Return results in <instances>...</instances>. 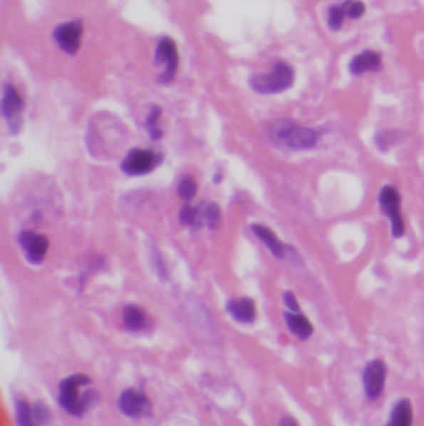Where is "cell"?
<instances>
[{
    "label": "cell",
    "mask_w": 424,
    "mask_h": 426,
    "mask_svg": "<svg viewBox=\"0 0 424 426\" xmlns=\"http://www.w3.org/2000/svg\"><path fill=\"white\" fill-rule=\"evenodd\" d=\"M33 418L40 426H47L50 423V412L43 402H38L37 407L33 408Z\"/></svg>",
    "instance_id": "d4e9b609"
},
{
    "label": "cell",
    "mask_w": 424,
    "mask_h": 426,
    "mask_svg": "<svg viewBox=\"0 0 424 426\" xmlns=\"http://www.w3.org/2000/svg\"><path fill=\"white\" fill-rule=\"evenodd\" d=\"M227 314L232 317L234 320L242 323V325H249L257 317V309H255V302L249 297H239V299H231L226 304Z\"/></svg>",
    "instance_id": "7c38bea8"
},
{
    "label": "cell",
    "mask_w": 424,
    "mask_h": 426,
    "mask_svg": "<svg viewBox=\"0 0 424 426\" xmlns=\"http://www.w3.org/2000/svg\"><path fill=\"white\" fill-rule=\"evenodd\" d=\"M180 219L182 225L191 229H199L204 224V213L199 211V208H192V206H184L180 213Z\"/></svg>",
    "instance_id": "d6986e66"
},
{
    "label": "cell",
    "mask_w": 424,
    "mask_h": 426,
    "mask_svg": "<svg viewBox=\"0 0 424 426\" xmlns=\"http://www.w3.org/2000/svg\"><path fill=\"white\" fill-rule=\"evenodd\" d=\"M19 244L24 250L25 259L35 265L43 263L50 245L48 239L43 234H37L33 230H22L19 235Z\"/></svg>",
    "instance_id": "30bf717a"
},
{
    "label": "cell",
    "mask_w": 424,
    "mask_h": 426,
    "mask_svg": "<svg viewBox=\"0 0 424 426\" xmlns=\"http://www.w3.org/2000/svg\"><path fill=\"white\" fill-rule=\"evenodd\" d=\"M123 323L131 332L143 330L146 327L145 312L138 305H126L125 310H123Z\"/></svg>",
    "instance_id": "2e32d148"
},
{
    "label": "cell",
    "mask_w": 424,
    "mask_h": 426,
    "mask_svg": "<svg viewBox=\"0 0 424 426\" xmlns=\"http://www.w3.org/2000/svg\"><path fill=\"white\" fill-rule=\"evenodd\" d=\"M270 138L275 145L294 151L311 150L316 145V133L311 128L290 120H277L270 128Z\"/></svg>",
    "instance_id": "7a4b0ae2"
},
{
    "label": "cell",
    "mask_w": 424,
    "mask_h": 426,
    "mask_svg": "<svg viewBox=\"0 0 424 426\" xmlns=\"http://www.w3.org/2000/svg\"><path fill=\"white\" fill-rule=\"evenodd\" d=\"M15 415H17L19 426H37V422L33 418V410L29 407V403L25 400H17V403H15Z\"/></svg>",
    "instance_id": "ffe728a7"
},
{
    "label": "cell",
    "mask_w": 424,
    "mask_h": 426,
    "mask_svg": "<svg viewBox=\"0 0 424 426\" xmlns=\"http://www.w3.org/2000/svg\"><path fill=\"white\" fill-rule=\"evenodd\" d=\"M378 203H380L383 214L390 219L391 234L395 235V238H401V235L405 234V220H403V215H401L400 193H398L396 188L393 186L381 188L380 196H378Z\"/></svg>",
    "instance_id": "5b68a950"
},
{
    "label": "cell",
    "mask_w": 424,
    "mask_h": 426,
    "mask_svg": "<svg viewBox=\"0 0 424 426\" xmlns=\"http://www.w3.org/2000/svg\"><path fill=\"white\" fill-rule=\"evenodd\" d=\"M350 73L353 76H360L363 73H373V71L381 70V55L373 52V50H365L351 59L348 65Z\"/></svg>",
    "instance_id": "4fadbf2b"
},
{
    "label": "cell",
    "mask_w": 424,
    "mask_h": 426,
    "mask_svg": "<svg viewBox=\"0 0 424 426\" xmlns=\"http://www.w3.org/2000/svg\"><path fill=\"white\" fill-rule=\"evenodd\" d=\"M197 193V184L191 176H184L177 184V194L184 201H191Z\"/></svg>",
    "instance_id": "44dd1931"
},
{
    "label": "cell",
    "mask_w": 424,
    "mask_h": 426,
    "mask_svg": "<svg viewBox=\"0 0 424 426\" xmlns=\"http://www.w3.org/2000/svg\"><path fill=\"white\" fill-rule=\"evenodd\" d=\"M160 120H161V108L151 106V110H150V113H148V116L145 120V128H146L148 135H150L151 140H155V141L160 140V138L162 136Z\"/></svg>",
    "instance_id": "ac0fdd59"
},
{
    "label": "cell",
    "mask_w": 424,
    "mask_h": 426,
    "mask_svg": "<svg viewBox=\"0 0 424 426\" xmlns=\"http://www.w3.org/2000/svg\"><path fill=\"white\" fill-rule=\"evenodd\" d=\"M345 10L341 5H333V7H330L329 10V27L331 30H340L341 25H343V20H345Z\"/></svg>",
    "instance_id": "cb8c5ba5"
},
{
    "label": "cell",
    "mask_w": 424,
    "mask_h": 426,
    "mask_svg": "<svg viewBox=\"0 0 424 426\" xmlns=\"http://www.w3.org/2000/svg\"><path fill=\"white\" fill-rule=\"evenodd\" d=\"M295 81V71L285 61H274L269 73L254 75L249 80L250 88L260 95H277L287 91Z\"/></svg>",
    "instance_id": "3957f363"
},
{
    "label": "cell",
    "mask_w": 424,
    "mask_h": 426,
    "mask_svg": "<svg viewBox=\"0 0 424 426\" xmlns=\"http://www.w3.org/2000/svg\"><path fill=\"white\" fill-rule=\"evenodd\" d=\"M284 302H285V305H287L289 312H300V305H299V302H297V299H295V295L292 294V292H285Z\"/></svg>",
    "instance_id": "484cf974"
},
{
    "label": "cell",
    "mask_w": 424,
    "mask_h": 426,
    "mask_svg": "<svg viewBox=\"0 0 424 426\" xmlns=\"http://www.w3.org/2000/svg\"><path fill=\"white\" fill-rule=\"evenodd\" d=\"M155 61L162 65V73L160 75L161 83H171L175 80L177 66H180V54H177L176 44L171 39L162 37L155 49Z\"/></svg>",
    "instance_id": "8992f818"
},
{
    "label": "cell",
    "mask_w": 424,
    "mask_h": 426,
    "mask_svg": "<svg viewBox=\"0 0 424 426\" xmlns=\"http://www.w3.org/2000/svg\"><path fill=\"white\" fill-rule=\"evenodd\" d=\"M279 426H299V423L295 422V418H292V417H284L279 422Z\"/></svg>",
    "instance_id": "4316f807"
},
{
    "label": "cell",
    "mask_w": 424,
    "mask_h": 426,
    "mask_svg": "<svg viewBox=\"0 0 424 426\" xmlns=\"http://www.w3.org/2000/svg\"><path fill=\"white\" fill-rule=\"evenodd\" d=\"M250 230H252L255 238H257L260 243H262L265 248H267L275 259H284L285 253H287V248L280 240L277 235L274 234V230L265 228L262 224H252L250 225Z\"/></svg>",
    "instance_id": "5bb4252c"
},
{
    "label": "cell",
    "mask_w": 424,
    "mask_h": 426,
    "mask_svg": "<svg viewBox=\"0 0 424 426\" xmlns=\"http://www.w3.org/2000/svg\"><path fill=\"white\" fill-rule=\"evenodd\" d=\"M386 382V367L380 360L370 362L363 372V387L368 398L376 400L383 393Z\"/></svg>",
    "instance_id": "8fae6325"
},
{
    "label": "cell",
    "mask_w": 424,
    "mask_h": 426,
    "mask_svg": "<svg viewBox=\"0 0 424 426\" xmlns=\"http://www.w3.org/2000/svg\"><path fill=\"white\" fill-rule=\"evenodd\" d=\"M341 7H343L346 17L351 20L361 19L366 12L365 4L360 2V0H345V2L341 4Z\"/></svg>",
    "instance_id": "7402d4cb"
},
{
    "label": "cell",
    "mask_w": 424,
    "mask_h": 426,
    "mask_svg": "<svg viewBox=\"0 0 424 426\" xmlns=\"http://www.w3.org/2000/svg\"><path fill=\"white\" fill-rule=\"evenodd\" d=\"M284 319L289 332L292 333L294 337H297L299 340H309L311 333H314V325H311V322L306 319L305 315L300 314V312H285Z\"/></svg>",
    "instance_id": "9a60e30c"
},
{
    "label": "cell",
    "mask_w": 424,
    "mask_h": 426,
    "mask_svg": "<svg viewBox=\"0 0 424 426\" xmlns=\"http://www.w3.org/2000/svg\"><path fill=\"white\" fill-rule=\"evenodd\" d=\"M118 410L126 418H141L150 417L152 412V405L151 400L145 393L128 388L120 395Z\"/></svg>",
    "instance_id": "ba28073f"
},
{
    "label": "cell",
    "mask_w": 424,
    "mask_h": 426,
    "mask_svg": "<svg viewBox=\"0 0 424 426\" xmlns=\"http://www.w3.org/2000/svg\"><path fill=\"white\" fill-rule=\"evenodd\" d=\"M98 393L95 392L93 383L88 375L75 373L66 377L58 387V403L60 407L70 413L71 417H83L93 407Z\"/></svg>",
    "instance_id": "6da1fadb"
},
{
    "label": "cell",
    "mask_w": 424,
    "mask_h": 426,
    "mask_svg": "<svg viewBox=\"0 0 424 426\" xmlns=\"http://www.w3.org/2000/svg\"><path fill=\"white\" fill-rule=\"evenodd\" d=\"M161 155H157L152 150H145V148H135L126 153V156L121 161V171L126 176H145L155 171L161 164Z\"/></svg>",
    "instance_id": "277c9868"
},
{
    "label": "cell",
    "mask_w": 424,
    "mask_h": 426,
    "mask_svg": "<svg viewBox=\"0 0 424 426\" xmlns=\"http://www.w3.org/2000/svg\"><path fill=\"white\" fill-rule=\"evenodd\" d=\"M2 116L10 133H17L22 125L24 98L12 83H5L2 90Z\"/></svg>",
    "instance_id": "52a82bcc"
},
{
    "label": "cell",
    "mask_w": 424,
    "mask_h": 426,
    "mask_svg": "<svg viewBox=\"0 0 424 426\" xmlns=\"http://www.w3.org/2000/svg\"><path fill=\"white\" fill-rule=\"evenodd\" d=\"M202 213H204V224H206L207 228L216 229L219 223H221V209H219L217 204L214 203L206 204V208L202 209Z\"/></svg>",
    "instance_id": "603a6c76"
},
{
    "label": "cell",
    "mask_w": 424,
    "mask_h": 426,
    "mask_svg": "<svg viewBox=\"0 0 424 426\" xmlns=\"http://www.w3.org/2000/svg\"><path fill=\"white\" fill-rule=\"evenodd\" d=\"M390 422L388 426H411L413 423V408L410 402L403 400V402H398V405L393 408L390 415Z\"/></svg>",
    "instance_id": "e0dca14e"
},
{
    "label": "cell",
    "mask_w": 424,
    "mask_h": 426,
    "mask_svg": "<svg viewBox=\"0 0 424 426\" xmlns=\"http://www.w3.org/2000/svg\"><path fill=\"white\" fill-rule=\"evenodd\" d=\"M81 35H83V22L81 20H71V22L60 24L53 30L52 37L61 49V52L75 55L80 50Z\"/></svg>",
    "instance_id": "9c48e42d"
}]
</instances>
